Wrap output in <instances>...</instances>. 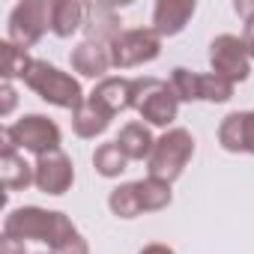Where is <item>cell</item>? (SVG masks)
Masks as SVG:
<instances>
[{"mask_svg":"<svg viewBox=\"0 0 254 254\" xmlns=\"http://www.w3.org/2000/svg\"><path fill=\"white\" fill-rule=\"evenodd\" d=\"M24 84L48 105L54 108H66V111H75L78 105L87 102L84 90H81V81L72 78L69 72L57 69L54 63L48 60H33L27 75H24Z\"/></svg>","mask_w":254,"mask_h":254,"instance_id":"3","label":"cell"},{"mask_svg":"<svg viewBox=\"0 0 254 254\" xmlns=\"http://www.w3.org/2000/svg\"><path fill=\"white\" fill-rule=\"evenodd\" d=\"M123 33V21L108 3H90L84 18V39H96L105 45H114V39Z\"/></svg>","mask_w":254,"mask_h":254,"instance_id":"13","label":"cell"},{"mask_svg":"<svg viewBox=\"0 0 254 254\" xmlns=\"http://www.w3.org/2000/svg\"><path fill=\"white\" fill-rule=\"evenodd\" d=\"M242 42H245V48H248V57H251V63H254V15L245 21V27H242Z\"/></svg>","mask_w":254,"mask_h":254,"instance_id":"29","label":"cell"},{"mask_svg":"<svg viewBox=\"0 0 254 254\" xmlns=\"http://www.w3.org/2000/svg\"><path fill=\"white\" fill-rule=\"evenodd\" d=\"M108 209L117 215V218H138L144 209H141V200H138V186L135 183H123L117 186L111 194H108Z\"/></svg>","mask_w":254,"mask_h":254,"instance_id":"21","label":"cell"},{"mask_svg":"<svg viewBox=\"0 0 254 254\" xmlns=\"http://www.w3.org/2000/svg\"><path fill=\"white\" fill-rule=\"evenodd\" d=\"M84 18H87V6L81 0H54L51 3V33L60 39L75 36L84 27Z\"/></svg>","mask_w":254,"mask_h":254,"instance_id":"15","label":"cell"},{"mask_svg":"<svg viewBox=\"0 0 254 254\" xmlns=\"http://www.w3.org/2000/svg\"><path fill=\"white\" fill-rule=\"evenodd\" d=\"M191 156H194V135L183 129V126H174V129L156 138V147L147 159V177H156L174 186L183 177V171L189 168Z\"/></svg>","mask_w":254,"mask_h":254,"instance_id":"4","label":"cell"},{"mask_svg":"<svg viewBox=\"0 0 254 254\" xmlns=\"http://www.w3.org/2000/svg\"><path fill=\"white\" fill-rule=\"evenodd\" d=\"M69 63H72V69H75L78 75L93 78V81H102V78H108L105 72L114 69V63H111V45L96 42V39H81V42L72 48Z\"/></svg>","mask_w":254,"mask_h":254,"instance_id":"10","label":"cell"},{"mask_svg":"<svg viewBox=\"0 0 254 254\" xmlns=\"http://www.w3.org/2000/svg\"><path fill=\"white\" fill-rule=\"evenodd\" d=\"M51 254H90V245H87V239L78 233V236H72L66 245H60V248L51 251Z\"/></svg>","mask_w":254,"mask_h":254,"instance_id":"26","label":"cell"},{"mask_svg":"<svg viewBox=\"0 0 254 254\" xmlns=\"http://www.w3.org/2000/svg\"><path fill=\"white\" fill-rule=\"evenodd\" d=\"M233 9H236V12H239L245 21L254 15V3H245V0H236V3H233Z\"/></svg>","mask_w":254,"mask_h":254,"instance_id":"31","label":"cell"},{"mask_svg":"<svg viewBox=\"0 0 254 254\" xmlns=\"http://www.w3.org/2000/svg\"><path fill=\"white\" fill-rule=\"evenodd\" d=\"M33 174H36L33 186L42 194H51V197L66 194L72 189V183H75V165H72V159L63 150H54L48 156H39L33 162Z\"/></svg>","mask_w":254,"mask_h":254,"instance_id":"9","label":"cell"},{"mask_svg":"<svg viewBox=\"0 0 254 254\" xmlns=\"http://www.w3.org/2000/svg\"><path fill=\"white\" fill-rule=\"evenodd\" d=\"M0 254H27V248H24V242H21V239H15V236H6V233H3V239H0Z\"/></svg>","mask_w":254,"mask_h":254,"instance_id":"27","label":"cell"},{"mask_svg":"<svg viewBox=\"0 0 254 254\" xmlns=\"http://www.w3.org/2000/svg\"><path fill=\"white\" fill-rule=\"evenodd\" d=\"M162 54V36L153 27H132L123 30L111 45V63L114 69H135L144 63H153Z\"/></svg>","mask_w":254,"mask_h":254,"instance_id":"7","label":"cell"},{"mask_svg":"<svg viewBox=\"0 0 254 254\" xmlns=\"http://www.w3.org/2000/svg\"><path fill=\"white\" fill-rule=\"evenodd\" d=\"M132 111L141 114V120L156 129H174V120L180 114V99L171 87V81L162 78H132Z\"/></svg>","mask_w":254,"mask_h":254,"instance_id":"2","label":"cell"},{"mask_svg":"<svg viewBox=\"0 0 254 254\" xmlns=\"http://www.w3.org/2000/svg\"><path fill=\"white\" fill-rule=\"evenodd\" d=\"M138 186V200H141V209L144 212H162L171 206L174 200V191H171V183H162L156 177H144L135 183Z\"/></svg>","mask_w":254,"mask_h":254,"instance_id":"18","label":"cell"},{"mask_svg":"<svg viewBox=\"0 0 254 254\" xmlns=\"http://www.w3.org/2000/svg\"><path fill=\"white\" fill-rule=\"evenodd\" d=\"M93 168L99 177L105 180H117L126 168H129V159H126V153L120 150L117 141H108V144H99L96 153H93Z\"/></svg>","mask_w":254,"mask_h":254,"instance_id":"19","label":"cell"},{"mask_svg":"<svg viewBox=\"0 0 254 254\" xmlns=\"http://www.w3.org/2000/svg\"><path fill=\"white\" fill-rule=\"evenodd\" d=\"M0 177H3V189L6 191H24L36 180L33 165L21 153H3L0 156Z\"/></svg>","mask_w":254,"mask_h":254,"instance_id":"17","label":"cell"},{"mask_svg":"<svg viewBox=\"0 0 254 254\" xmlns=\"http://www.w3.org/2000/svg\"><path fill=\"white\" fill-rule=\"evenodd\" d=\"M87 99L96 108H102L108 117L126 114V111H132V81L129 78H102Z\"/></svg>","mask_w":254,"mask_h":254,"instance_id":"11","label":"cell"},{"mask_svg":"<svg viewBox=\"0 0 254 254\" xmlns=\"http://www.w3.org/2000/svg\"><path fill=\"white\" fill-rule=\"evenodd\" d=\"M111 120H114V117H108L102 108H96V105L87 99L84 105H78V108L72 111V132H75L78 138H84V141H93V138H99V135L108 132Z\"/></svg>","mask_w":254,"mask_h":254,"instance_id":"16","label":"cell"},{"mask_svg":"<svg viewBox=\"0 0 254 254\" xmlns=\"http://www.w3.org/2000/svg\"><path fill=\"white\" fill-rule=\"evenodd\" d=\"M138 254H177L171 245H165V242H150V245H144Z\"/></svg>","mask_w":254,"mask_h":254,"instance_id":"30","label":"cell"},{"mask_svg":"<svg viewBox=\"0 0 254 254\" xmlns=\"http://www.w3.org/2000/svg\"><path fill=\"white\" fill-rule=\"evenodd\" d=\"M0 96H3L0 114H3V117H9V114L15 111V102H18V93H15V87H12V81H3V84H0Z\"/></svg>","mask_w":254,"mask_h":254,"instance_id":"25","label":"cell"},{"mask_svg":"<svg viewBox=\"0 0 254 254\" xmlns=\"http://www.w3.org/2000/svg\"><path fill=\"white\" fill-rule=\"evenodd\" d=\"M194 0H159L153 6V30L168 39V36H177L186 30V24L191 21L194 15Z\"/></svg>","mask_w":254,"mask_h":254,"instance_id":"12","label":"cell"},{"mask_svg":"<svg viewBox=\"0 0 254 254\" xmlns=\"http://www.w3.org/2000/svg\"><path fill=\"white\" fill-rule=\"evenodd\" d=\"M245 153L254 156V111H245Z\"/></svg>","mask_w":254,"mask_h":254,"instance_id":"28","label":"cell"},{"mask_svg":"<svg viewBox=\"0 0 254 254\" xmlns=\"http://www.w3.org/2000/svg\"><path fill=\"white\" fill-rule=\"evenodd\" d=\"M171 87H174L180 102H200V72L177 66L171 72Z\"/></svg>","mask_w":254,"mask_h":254,"instance_id":"23","label":"cell"},{"mask_svg":"<svg viewBox=\"0 0 254 254\" xmlns=\"http://www.w3.org/2000/svg\"><path fill=\"white\" fill-rule=\"evenodd\" d=\"M9 132H12L15 147L24 150V153H33L36 159L60 150V144H63L60 126L45 114H24L21 120H15L9 126Z\"/></svg>","mask_w":254,"mask_h":254,"instance_id":"6","label":"cell"},{"mask_svg":"<svg viewBox=\"0 0 254 254\" xmlns=\"http://www.w3.org/2000/svg\"><path fill=\"white\" fill-rule=\"evenodd\" d=\"M114 141L120 144V150L126 153V159H129V162H147L150 153H153V147H156V138L150 132V126L147 123H138V120L126 123Z\"/></svg>","mask_w":254,"mask_h":254,"instance_id":"14","label":"cell"},{"mask_svg":"<svg viewBox=\"0 0 254 254\" xmlns=\"http://www.w3.org/2000/svg\"><path fill=\"white\" fill-rule=\"evenodd\" d=\"M0 57H3V81H15V78H21L24 81V75H27V69H30V57H27V51H21L18 45H12L9 39H3L0 42Z\"/></svg>","mask_w":254,"mask_h":254,"instance_id":"22","label":"cell"},{"mask_svg":"<svg viewBox=\"0 0 254 254\" xmlns=\"http://www.w3.org/2000/svg\"><path fill=\"white\" fill-rule=\"evenodd\" d=\"M51 3L54 0H24L9 12L6 39L18 45L21 51L33 48L48 30H51Z\"/></svg>","mask_w":254,"mask_h":254,"instance_id":"5","label":"cell"},{"mask_svg":"<svg viewBox=\"0 0 254 254\" xmlns=\"http://www.w3.org/2000/svg\"><path fill=\"white\" fill-rule=\"evenodd\" d=\"M233 87L227 78L215 75V72H203L200 75V102H212V105H221V102H230L233 99Z\"/></svg>","mask_w":254,"mask_h":254,"instance_id":"24","label":"cell"},{"mask_svg":"<svg viewBox=\"0 0 254 254\" xmlns=\"http://www.w3.org/2000/svg\"><path fill=\"white\" fill-rule=\"evenodd\" d=\"M209 66L215 75L227 78L230 84H239L251 75V57L242 42V36L221 33L209 42Z\"/></svg>","mask_w":254,"mask_h":254,"instance_id":"8","label":"cell"},{"mask_svg":"<svg viewBox=\"0 0 254 254\" xmlns=\"http://www.w3.org/2000/svg\"><path fill=\"white\" fill-rule=\"evenodd\" d=\"M3 233L21 242H42L51 251H57L72 236H78V227L66 212L42 209V206H18L3 218Z\"/></svg>","mask_w":254,"mask_h":254,"instance_id":"1","label":"cell"},{"mask_svg":"<svg viewBox=\"0 0 254 254\" xmlns=\"http://www.w3.org/2000/svg\"><path fill=\"white\" fill-rule=\"evenodd\" d=\"M218 144L224 153H245V111H233L218 123Z\"/></svg>","mask_w":254,"mask_h":254,"instance_id":"20","label":"cell"}]
</instances>
